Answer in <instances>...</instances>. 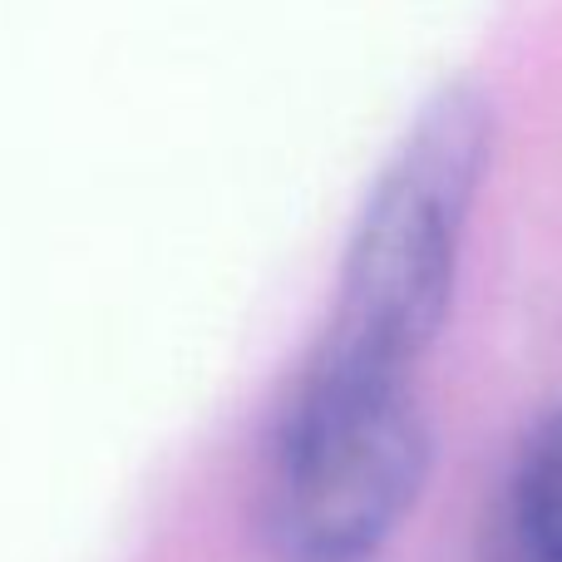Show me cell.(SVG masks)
I'll return each mask as SVG.
<instances>
[{
    "label": "cell",
    "instance_id": "obj_1",
    "mask_svg": "<svg viewBox=\"0 0 562 562\" xmlns=\"http://www.w3.org/2000/svg\"><path fill=\"white\" fill-rule=\"evenodd\" d=\"M494 148L498 109L469 79L419 109L356 213L316 366L415 375L454 311Z\"/></svg>",
    "mask_w": 562,
    "mask_h": 562
},
{
    "label": "cell",
    "instance_id": "obj_3",
    "mask_svg": "<svg viewBox=\"0 0 562 562\" xmlns=\"http://www.w3.org/2000/svg\"><path fill=\"white\" fill-rule=\"evenodd\" d=\"M508 533L524 562H562V405L518 449L508 479Z\"/></svg>",
    "mask_w": 562,
    "mask_h": 562
},
{
    "label": "cell",
    "instance_id": "obj_2",
    "mask_svg": "<svg viewBox=\"0 0 562 562\" xmlns=\"http://www.w3.org/2000/svg\"><path fill=\"white\" fill-rule=\"evenodd\" d=\"M435 429L415 375L306 360L267 459V528L286 562H366L415 514Z\"/></svg>",
    "mask_w": 562,
    "mask_h": 562
}]
</instances>
